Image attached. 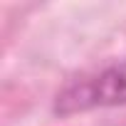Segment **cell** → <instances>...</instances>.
<instances>
[{"label": "cell", "mask_w": 126, "mask_h": 126, "mask_svg": "<svg viewBox=\"0 0 126 126\" xmlns=\"http://www.w3.org/2000/svg\"><path fill=\"white\" fill-rule=\"evenodd\" d=\"M126 104V59L101 69L89 79H79L57 96V111L72 114L94 106Z\"/></svg>", "instance_id": "obj_1"}]
</instances>
